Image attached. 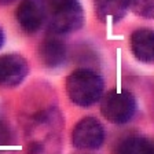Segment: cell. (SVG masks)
Returning a JSON list of instances; mask_svg holds the SVG:
<instances>
[{
    "label": "cell",
    "instance_id": "cell-1",
    "mask_svg": "<svg viewBox=\"0 0 154 154\" xmlns=\"http://www.w3.org/2000/svg\"><path fill=\"white\" fill-rule=\"evenodd\" d=\"M65 87L72 103L80 107H90L102 98L105 83L91 69H77L67 76Z\"/></svg>",
    "mask_w": 154,
    "mask_h": 154
},
{
    "label": "cell",
    "instance_id": "cell-2",
    "mask_svg": "<svg viewBox=\"0 0 154 154\" xmlns=\"http://www.w3.org/2000/svg\"><path fill=\"white\" fill-rule=\"evenodd\" d=\"M50 4L48 29L55 36L69 35L83 26L84 10L79 0H57Z\"/></svg>",
    "mask_w": 154,
    "mask_h": 154
},
{
    "label": "cell",
    "instance_id": "cell-3",
    "mask_svg": "<svg viewBox=\"0 0 154 154\" xmlns=\"http://www.w3.org/2000/svg\"><path fill=\"white\" fill-rule=\"evenodd\" d=\"M100 113L112 124H127L136 113L135 96L127 90H112L100 100Z\"/></svg>",
    "mask_w": 154,
    "mask_h": 154
},
{
    "label": "cell",
    "instance_id": "cell-4",
    "mask_svg": "<svg viewBox=\"0 0 154 154\" xmlns=\"http://www.w3.org/2000/svg\"><path fill=\"white\" fill-rule=\"evenodd\" d=\"M48 0H22L17 8V22L26 35H35L48 18Z\"/></svg>",
    "mask_w": 154,
    "mask_h": 154
},
{
    "label": "cell",
    "instance_id": "cell-5",
    "mask_svg": "<svg viewBox=\"0 0 154 154\" xmlns=\"http://www.w3.org/2000/svg\"><path fill=\"white\" fill-rule=\"evenodd\" d=\"M72 142L81 150H96L105 142V128L95 117H84L74 125Z\"/></svg>",
    "mask_w": 154,
    "mask_h": 154
},
{
    "label": "cell",
    "instance_id": "cell-6",
    "mask_svg": "<svg viewBox=\"0 0 154 154\" xmlns=\"http://www.w3.org/2000/svg\"><path fill=\"white\" fill-rule=\"evenodd\" d=\"M29 73L28 61L19 54L0 55V87L14 88L22 84Z\"/></svg>",
    "mask_w": 154,
    "mask_h": 154
},
{
    "label": "cell",
    "instance_id": "cell-7",
    "mask_svg": "<svg viewBox=\"0 0 154 154\" xmlns=\"http://www.w3.org/2000/svg\"><path fill=\"white\" fill-rule=\"evenodd\" d=\"M38 59L48 69L59 67L67 59V47L58 36H48L38 45Z\"/></svg>",
    "mask_w": 154,
    "mask_h": 154
},
{
    "label": "cell",
    "instance_id": "cell-8",
    "mask_svg": "<svg viewBox=\"0 0 154 154\" xmlns=\"http://www.w3.org/2000/svg\"><path fill=\"white\" fill-rule=\"evenodd\" d=\"M129 44L132 54L138 61L143 63L154 62V29H136L135 32H132Z\"/></svg>",
    "mask_w": 154,
    "mask_h": 154
},
{
    "label": "cell",
    "instance_id": "cell-9",
    "mask_svg": "<svg viewBox=\"0 0 154 154\" xmlns=\"http://www.w3.org/2000/svg\"><path fill=\"white\" fill-rule=\"evenodd\" d=\"M96 15L105 22H119L125 15L131 0H94Z\"/></svg>",
    "mask_w": 154,
    "mask_h": 154
},
{
    "label": "cell",
    "instance_id": "cell-10",
    "mask_svg": "<svg viewBox=\"0 0 154 154\" xmlns=\"http://www.w3.org/2000/svg\"><path fill=\"white\" fill-rule=\"evenodd\" d=\"M116 154H154V139L143 136L124 138L117 144Z\"/></svg>",
    "mask_w": 154,
    "mask_h": 154
},
{
    "label": "cell",
    "instance_id": "cell-11",
    "mask_svg": "<svg viewBox=\"0 0 154 154\" xmlns=\"http://www.w3.org/2000/svg\"><path fill=\"white\" fill-rule=\"evenodd\" d=\"M131 7L138 17L154 19V0H131Z\"/></svg>",
    "mask_w": 154,
    "mask_h": 154
},
{
    "label": "cell",
    "instance_id": "cell-12",
    "mask_svg": "<svg viewBox=\"0 0 154 154\" xmlns=\"http://www.w3.org/2000/svg\"><path fill=\"white\" fill-rule=\"evenodd\" d=\"M14 142L13 129L7 122L0 120V147H7Z\"/></svg>",
    "mask_w": 154,
    "mask_h": 154
},
{
    "label": "cell",
    "instance_id": "cell-13",
    "mask_svg": "<svg viewBox=\"0 0 154 154\" xmlns=\"http://www.w3.org/2000/svg\"><path fill=\"white\" fill-rule=\"evenodd\" d=\"M4 44V32H3V28L0 26V48L3 47Z\"/></svg>",
    "mask_w": 154,
    "mask_h": 154
},
{
    "label": "cell",
    "instance_id": "cell-14",
    "mask_svg": "<svg viewBox=\"0 0 154 154\" xmlns=\"http://www.w3.org/2000/svg\"><path fill=\"white\" fill-rule=\"evenodd\" d=\"M15 0H0V4H3V6H6V4H11L14 3Z\"/></svg>",
    "mask_w": 154,
    "mask_h": 154
}]
</instances>
